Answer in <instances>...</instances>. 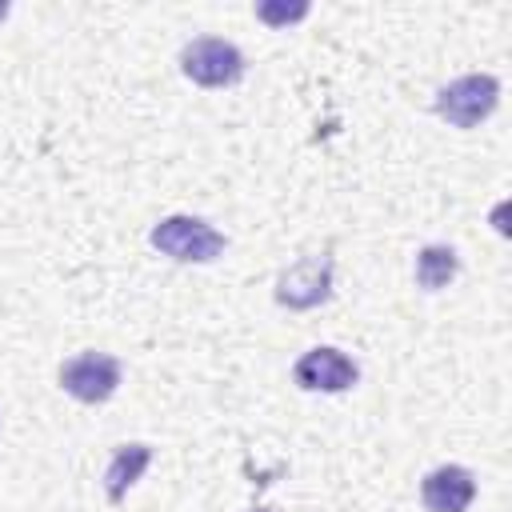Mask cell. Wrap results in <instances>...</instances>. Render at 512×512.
<instances>
[{"label":"cell","instance_id":"1","mask_svg":"<svg viewBox=\"0 0 512 512\" xmlns=\"http://www.w3.org/2000/svg\"><path fill=\"white\" fill-rule=\"evenodd\" d=\"M148 240L156 252H164L180 264H208V260L224 256V248H228V240L200 216H164Z\"/></svg>","mask_w":512,"mask_h":512},{"label":"cell","instance_id":"2","mask_svg":"<svg viewBox=\"0 0 512 512\" xmlns=\"http://www.w3.org/2000/svg\"><path fill=\"white\" fill-rule=\"evenodd\" d=\"M500 104V80L488 72H468L436 92V116L448 120L452 128H476L488 120Z\"/></svg>","mask_w":512,"mask_h":512},{"label":"cell","instance_id":"3","mask_svg":"<svg viewBox=\"0 0 512 512\" xmlns=\"http://www.w3.org/2000/svg\"><path fill=\"white\" fill-rule=\"evenodd\" d=\"M180 72L200 88H232L244 76V52L220 36H196L180 52Z\"/></svg>","mask_w":512,"mask_h":512},{"label":"cell","instance_id":"4","mask_svg":"<svg viewBox=\"0 0 512 512\" xmlns=\"http://www.w3.org/2000/svg\"><path fill=\"white\" fill-rule=\"evenodd\" d=\"M60 388L80 404H104L120 388V360L108 352H80V356L64 360Z\"/></svg>","mask_w":512,"mask_h":512},{"label":"cell","instance_id":"5","mask_svg":"<svg viewBox=\"0 0 512 512\" xmlns=\"http://www.w3.org/2000/svg\"><path fill=\"white\" fill-rule=\"evenodd\" d=\"M332 296V256L320 252V256H304L296 260L292 268L280 272L276 280V300L292 312H304V308H316Z\"/></svg>","mask_w":512,"mask_h":512},{"label":"cell","instance_id":"6","mask_svg":"<svg viewBox=\"0 0 512 512\" xmlns=\"http://www.w3.org/2000/svg\"><path fill=\"white\" fill-rule=\"evenodd\" d=\"M292 376H296V384L308 388V392H344V388L356 384L360 368H356V360L344 356L340 348L320 344V348H308V352L296 360Z\"/></svg>","mask_w":512,"mask_h":512},{"label":"cell","instance_id":"7","mask_svg":"<svg viewBox=\"0 0 512 512\" xmlns=\"http://www.w3.org/2000/svg\"><path fill=\"white\" fill-rule=\"evenodd\" d=\"M420 500L428 512H468L476 500V476L464 464H440L420 480Z\"/></svg>","mask_w":512,"mask_h":512},{"label":"cell","instance_id":"8","mask_svg":"<svg viewBox=\"0 0 512 512\" xmlns=\"http://www.w3.org/2000/svg\"><path fill=\"white\" fill-rule=\"evenodd\" d=\"M152 464V448L148 444H120L104 468V496L112 504H120L128 496V488L144 476V468Z\"/></svg>","mask_w":512,"mask_h":512},{"label":"cell","instance_id":"9","mask_svg":"<svg viewBox=\"0 0 512 512\" xmlns=\"http://www.w3.org/2000/svg\"><path fill=\"white\" fill-rule=\"evenodd\" d=\"M456 272H460L456 248H448V244H424V248L416 252V284H420L424 292L448 288V284L456 280Z\"/></svg>","mask_w":512,"mask_h":512},{"label":"cell","instance_id":"10","mask_svg":"<svg viewBox=\"0 0 512 512\" xmlns=\"http://www.w3.org/2000/svg\"><path fill=\"white\" fill-rule=\"evenodd\" d=\"M256 16H260L264 24L284 28V24H292V20H304V16H308V4H304V0H300V4H260Z\"/></svg>","mask_w":512,"mask_h":512},{"label":"cell","instance_id":"11","mask_svg":"<svg viewBox=\"0 0 512 512\" xmlns=\"http://www.w3.org/2000/svg\"><path fill=\"white\" fill-rule=\"evenodd\" d=\"M256 512H272V508H256Z\"/></svg>","mask_w":512,"mask_h":512}]
</instances>
